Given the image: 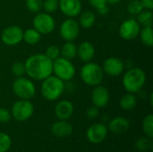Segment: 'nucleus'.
<instances>
[{"mask_svg": "<svg viewBox=\"0 0 153 152\" xmlns=\"http://www.w3.org/2000/svg\"><path fill=\"white\" fill-rule=\"evenodd\" d=\"M86 116H87L88 118H91V119L96 118L99 116V108L97 107H95V106L90 107L86 110Z\"/></svg>", "mask_w": 153, "mask_h": 152, "instance_id": "c9c22d12", "label": "nucleus"}, {"mask_svg": "<svg viewBox=\"0 0 153 152\" xmlns=\"http://www.w3.org/2000/svg\"><path fill=\"white\" fill-rule=\"evenodd\" d=\"M89 4L96 9L98 12L108 7V2L107 0H88Z\"/></svg>", "mask_w": 153, "mask_h": 152, "instance_id": "72a5a7b5", "label": "nucleus"}, {"mask_svg": "<svg viewBox=\"0 0 153 152\" xmlns=\"http://www.w3.org/2000/svg\"><path fill=\"white\" fill-rule=\"evenodd\" d=\"M44 55L48 58H49L51 61H55L60 56V48L56 45H51L46 49V52Z\"/></svg>", "mask_w": 153, "mask_h": 152, "instance_id": "473e14b6", "label": "nucleus"}, {"mask_svg": "<svg viewBox=\"0 0 153 152\" xmlns=\"http://www.w3.org/2000/svg\"><path fill=\"white\" fill-rule=\"evenodd\" d=\"M33 28L40 34H49L54 31L56 27V22L50 13H37L33 18Z\"/></svg>", "mask_w": 153, "mask_h": 152, "instance_id": "6e6552de", "label": "nucleus"}, {"mask_svg": "<svg viewBox=\"0 0 153 152\" xmlns=\"http://www.w3.org/2000/svg\"><path fill=\"white\" fill-rule=\"evenodd\" d=\"M12 115L10 111L4 108H0V124H5L10 121Z\"/></svg>", "mask_w": 153, "mask_h": 152, "instance_id": "f704fd0d", "label": "nucleus"}, {"mask_svg": "<svg viewBox=\"0 0 153 152\" xmlns=\"http://www.w3.org/2000/svg\"><path fill=\"white\" fill-rule=\"evenodd\" d=\"M82 2L80 0H59L60 11L68 18H74L82 13Z\"/></svg>", "mask_w": 153, "mask_h": 152, "instance_id": "4468645a", "label": "nucleus"}, {"mask_svg": "<svg viewBox=\"0 0 153 152\" xmlns=\"http://www.w3.org/2000/svg\"><path fill=\"white\" fill-rule=\"evenodd\" d=\"M152 138H150V137H143V138L139 139L136 142V148L139 151H149L150 149L152 148Z\"/></svg>", "mask_w": 153, "mask_h": 152, "instance_id": "c756f323", "label": "nucleus"}, {"mask_svg": "<svg viewBox=\"0 0 153 152\" xmlns=\"http://www.w3.org/2000/svg\"><path fill=\"white\" fill-rule=\"evenodd\" d=\"M139 37L143 44L146 47H153V36H152V26H146L143 29L141 28Z\"/></svg>", "mask_w": 153, "mask_h": 152, "instance_id": "b1692460", "label": "nucleus"}, {"mask_svg": "<svg viewBox=\"0 0 153 152\" xmlns=\"http://www.w3.org/2000/svg\"><path fill=\"white\" fill-rule=\"evenodd\" d=\"M23 30L17 25H11L3 30L1 39L6 46H16L22 41Z\"/></svg>", "mask_w": 153, "mask_h": 152, "instance_id": "9d476101", "label": "nucleus"}, {"mask_svg": "<svg viewBox=\"0 0 153 152\" xmlns=\"http://www.w3.org/2000/svg\"><path fill=\"white\" fill-rule=\"evenodd\" d=\"M143 131L147 137H153V116L152 114L147 115L143 121Z\"/></svg>", "mask_w": 153, "mask_h": 152, "instance_id": "a878e982", "label": "nucleus"}, {"mask_svg": "<svg viewBox=\"0 0 153 152\" xmlns=\"http://www.w3.org/2000/svg\"><path fill=\"white\" fill-rule=\"evenodd\" d=\"M80 75L85 84L95 87L103 82L105 73L102 70V67L99 64L90 61L82 65Z\"/></svg>", "mask_w": 153, "mask_h": 152, "instance_id": "20e7f679", "label": "nucleus"}, {"mask_svg": "<svg viewBox=\"0 0 153 152\" xmlns=\"http://www.w3.org/2000/svg\"><path fill=\"white\" fill-rule=\"evenodd\" d=\"M12 145L10 136L4 133H0V152H7Z\"/></svg>", "mask_w": 153, "mask_h": 152, "instance_id": "7c9ffc66", "label": "nucleus"}, {"mask_svg": "<svg viewBox=\"0 0 153 152\" xmlns=\"http://www.w3.org/2000/svg\"><path fill=\"white\" fill-rule=\"evenodd\" d=\"M141 26L134 19H127L124 21L119 27V35L125 40L135 39L140 33Z\"/></svg>", "mask_w": 153, "mask_h": 152, "instance_id": "9b49d317", "label": "nucleus"}, {"mask_svg": "<svg viewBox=\"0 0 153 152\" xmlns=\"http://www.w3.org/2000/svg\"><path fill=\"white\" fill-rule=\"evenodd\" d=\"M152 10L143 9L140 13H138L137 16V22L140 24V26L146 27V26H152Z\"/></svg>", "mask_w": 153, "mask_h": 152, "instance_id": "393cba45", "label": "nucleus"}, {"mask_svg": "<svg viewBox=\"0 0 153 152\" xmlns=\"http://www.w3.org/2000/svg\"><path fill=\"white\" fill-rule=\"evenodd\" d=\"M34 113V106L30 99H19L12 107L11 115L18 122L30 119Z\"/></svg>", "mask_w": 153, "mask_h": 152, "instance_id": "0eeeda50", "label": "nucleus"}, {"mask_svg": "<svg viewBox=\"0 0 153 152\" xmlns=\"http://www.w3.org/2000/svg\"><path fill=\"white\" fill-rule=\"evenodd\" d=\"M77 56L82 62H90L95 56V47L89 41H82L77 47Z\"/></svg>", "mask_w": 153, "mask_h": 152, "instance_id": "a211bd4d", "label": "nucleus"}, {"mask_svg": "<svg viewBox=\"0 0 153 152\" xmlns=\"http://www.w3.org/2000/svg\"><path fill=\"white\" fill-rule=\"evenodd\" d=\"M143 9L144 7L140 0H133L128 4V6H127L128 13L132 15H137Z\"/></svg>", "mask_w": 153, "mask_h": 152, "instance_id": "c85d7f7f", "label": "nucleus"}, {"mask_svg": "<svg viewBox=\"0 0 153 152\" xmlns=\"http://www.w3.org/2000/svg\"><path fill=\"white\" fill-rule=\"evenodd\" d=\"M12 89L15 96L20 99H30L36 94V88L33 82L24 76L17 77L13 82Z\"/></svg>", "mask_w": 153, "mask_h": 152, "instance_id": "39448f33", "label": "nucleus"}, {"mask_svg": "<svg viewBox=\"0 0 153 152\" xmlns=\"http://www.w3.org/2000/svg\"><path fill=\"white\" fill-rule=\"evenodd\" d=\"M130 123L129 121L123 116H117L111 119L108 124V129L111 133L115 134H122L127 132L129 129Z\"/></svg>", "mask_w": 153, "mask_h": 152, "instance_id": "6ab92c4d", "label": "nucleus"}, {"mask_svg": "<svg viewBox=\"0 0 153 152\" xmlns=\"http://www.w3.org/2000/svg\"><path fill=\"white\" fill-rule=\"evenodd\" d=\"M108 135V128L102 124H94L91 125L86 132L88 141L94 144L101 143Z\"/></svg>", "mask_w": 153, "mask_h": 152, "instance_id": "ddd939ff", "label": "nucleus"}, {"mask_svg": "<svg viewBox=\"0 0 153 152\" xmlns=\"http://www.w3.org/2000/svg\"><path fill=\"white\" fill-rule=\"evenodd\" d=\"M101 67L105 74L108 76H112V77L121 75L125 70L124 62L120 58H117L115 56L107 58L104 61L103 65Z\"/></svg>", "mask_w": 153, "mask_h": 152, "instance_id": "f8f14e48", "label": "nucleus"}, {"mask_svg": "<svg viewBox=\"0 0 153 152\" xmlns=\"http://www.w3.org/2000/svg\"><path fill=\"white\" fill-rule=\"evenodd\" d=\"M110 99L109 90L108 88L102 85H97L91 92V101L93 106L100 108H104L108 105Z\"/></svg>", "mask_w": 153, "mask_h": 152, "instance_id": "2eb2a0df", "label": "nucleus"}, {"mask_svg": "<svg viewBox=\"0 0 153 152\" xmlns=\"http://www.w3.org/2000/svg\"><path fill=\"white\" fill-rule=\"evenodd\" d=\"M59 8V0H45L43 1L42 9L47 13H53Z\"/></svg>", "mask_w": 153, "mask_h": 152, "instance_id": "bb28decb", "label": "nucleus"}, {"mask_svg": "<svg viewBox=\"0 0 153 152\" xmlns=\"http://www.w3.org/2000/svg\"><path fill=\"white\" fill-rule=\"evenodd\" d=\"M41 38V34L37 31L34 28H29L23 31L22 40H24L29 45L37 44Z\"/></svg>", "mask_w": 153, "mask_h": 152, "instance_id": "5701e85b", "label": "nucleus"}, {"mask_svg": "<svg viewBox=\"0 0 153 152\" xmlns=\"http://www.w3.org/2000/svg\"><path fill=\"white\" fill-rule=\"evenodd\" d=\"M119 104L122 109L126 111H131L134 109L137 105V98L134 93L127 92L121 98Z\"/></svg>", "mask_w": 153, "mask_h": 152, "instance_id": "412c9836", "label": "nucleus"}, {"mask_svg": "<svg viewBox=\"0 0 153 152\" xmlns=\"http://www.w3.org/2000/svg\"><path fill=\"white\" fill-rule=\"evenodd\" d=\"M146 82V74L143 70L138 67L128 70L123 76V86L127 92H139Z\"/></svg>", "mask_w": 153, "mask_h": 152, "instance_id": "7ed1b4c3", "label": "nucleus"}, {"mask_svg": "<svg viewBox=\"0 0 153 152\" xmlns=\"http://www.w3.org/2000/svg\"><path fill=\"white\" fill-rule=\"evenodd\" d=\"M144 7V9L152 10L153 9V0H140Z\"/></svg>", "mask_w": 153, "mask_h": 152, "instance_id": "e433bc0d", "label": "nucleus"}, {"mask_svg": "<svg viewBox=\"0 0 153 152\" xmlns=\"http://www.w3.org/2000/svg\"><path fill=\"white\" fill-rule=\"evenodd\" d=\"M80 33V25L74 18L65 19L60 25L59 34L65 41H74Z\"/></svg>", "mask_w": 153, "mask_h": 152, "instance_id": "1a4fd4ad", "label": "nucleus"}, {"mask_svg": "<svg viewBox=\"0 0 153 152\" xmlns=\"http://www.w3.org/2000/svg\"><path fill=\"white\" fill-rule=\"evenodd\" d=\"M80 19H79V25L80 27L83 29H90L91 28L95 22H96V16L95 13L91 11H84L81 13L80 14Z\"/></svg>", "mask_w": 153, "mask_h": 152, "instance_id": "aec40b11", "label": "nucleus"}, {"mask_svg": "<svg viewBox=\"0 0 153 152\" xmlns=\"http://www.w3.org/2000/svg\"><path fill=\"white\" fill-rule=\"evenodd\" d=\"M11 71H12L13 74L16 78H17V77H22V76L26 73L24 63L20 62V61L14 62V63L12 65Z\"/></svg>", "mask_w": 153, "mask_h": 152, "instance_id": "2f4dec72", "label": "nucleus"}, {"mask_svg": "<svg viewBox=\"0 0 153 152\" xmlns=\"http://www.w3.org/2000/svg\"><path fill=\"white\" fill-rule=\"evenodd\" d=\"M50 132L56 137H68L73 133V125L67 120H59L51 125Z\"/></svg>", "mask_w": 153, "mask_h": 152, "instance_id": "f3484780", "label": "nucleus"}, {"mask_svg": "<svg viewBox=\"0 0 153 152\" xmlns=\"http://www.w3.org/2000/svg\"><path fill=\"white\" fill-rule=\"evenodd\" d=\"M152 97L153 93H151V95H150V103H151V106H152Z\"/></svg>", "mask_w": 153, "mask_h": 152, "instance_id": "58836bf2", "label": "nucleus"}, {"mask_svg": "<svg viewBox=\"0 0 153 152\" xmlns=\"http://www.w3.org/2000/svg\"><path fill=\"white\" fill-rule=\"evenodd\" d=\"M42 4L43 0H26L25 2L26 8L34 13H39L42 10Z\"/></svg>", "mask_w": 153, "mask_h": 152, "instance_id": "cd10ccee", "label": "nucleus"}, {"mask_svg": "<svg viewBox=\"0 0 153 152\" xmlns=\"http://www.w3.org/2000/svg\"><path fill=\"white\" fill-rule=\"evenodd\" d=\"M65 90V82L55 75H49L42 81L40 91L44 99L48 101L58 99Z\"/></svg>", "mask_w": 153, "mask_h": 152, "instance_id": "f03ea898", "label": "nucleus"}, {"mask_svg": "<svg viewBox=\"0 0 153 152\" xmlns=\"http://www.w3.org/2000/svg\"><path fill=\"white\" fill-rule=\"evenodd\" d=\"M74 105L69 100H60L55 107V115L59 120H67L74 114Z\"/></svg>", "mask_w": 153, "mask_h": 152, "instance_id": "dca6fc26", "label": "nucleus"}, {"mask_svg": "<svg viewBox=\"0 0 153 152\" xmlns=\"http://www.w3.org/2000/svg\"><path fill=\"white\" fill-rule=\"evenodd\" d=\"M121 0H107L108 4H118Z\"/></svg>", "mask_w": 153, "mask_h": 152, "instance_id": "4c0bfd02", "label": "nucleus"}, {"mask_svg": "<svg viewBox=\"0 0 153 152\" xmlns=\"http://www.w3.org/2000/svg\"><path fill=\"white\" fill-rule=\"evenodd\" d=\"M60 55L65 59L73 60L77 56V46L73 41H66L60 49Z\"/></svg>", "mask_w": 153, "mask_h": 152, "instance_id": "4be33fe9", "label": "nucleus"}, {"mask_svg": "<svg viewBox=\"0 0 153 152\" xmlns=\"http://www.w3.org/2000/svg\"><path fill=\"white\" fill-rule=\"evenodd\" d=\"M53 73L55 76L58 77L64 82L71 81L76 73L75 67L71 60L64 57H58L53 61Z\"/></svg>", "mask_w": 153, "mask_h": 152, "instance_id": "423d86ee", "label": "nucleus"}, {"mask_svg": "<svg viewBox=\"0 0 153 152\" xmlns=\"http://www.w3.org/2000/svg\"><path fill=\"white\" fill-rule=\"evenodd\" d=\"M24 65L26 74L35 81L42 82L53 73V61L44 54H35L29 56Z\"/></svg>", "mask_w": 153, "mask_h": 152, "instance_id": "f257e3e1", "label": "nucleus"}]
</instances>
